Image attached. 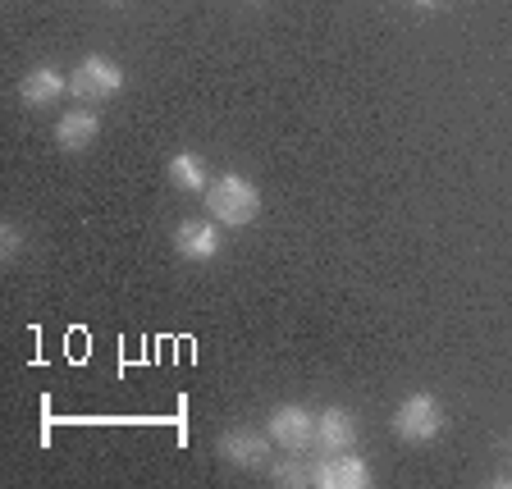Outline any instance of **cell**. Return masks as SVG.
Wrapping results in <instances>:
<instances>
[{
    "label": "cell",
    "instance_id": "cell-2",
    "mask_svg": "<svg viewBox=\"0 0 512 489\" xmlns=\"http://www.w3.org/2000/svg\"><path fill=\"white\" fill-rule=\"evenodd\" d=\"M439 430H444V407H439L435 394H407L403 403H398L394 412V435L403 439V444H430V439H439Z\"/></svg>",
    "mask_w": 512,
    "mask_h": 489
},
{
    "label": "cell",
    "instance_id": "cell-7",
    "mask_svg": "<svg viewBox=\"0 0 512 489\" xmlns=\"http://www.w3.org/2000/svg\"><path fill=\"white\" fill-rule=\"evenodd\" d=\"M357 444V416L348 407H325L316 416V448L320 453H348Z\"/></svg>",
    "mask_w": 512,
    "mask_h": 489
},
{
    "label": "cell",
    "instance_id": "cell-10",
    "mask_svg": "<svg viewBox=\"0 0 512 489\" xmlns=\"http://www.w3.org/2000/svg\"><path fill=\"white\" fill-rule=\"evenodd\" d=\"M96 138H101V119L92 110H64L60 124H55V142L64 151H87Z\"/></svg>",
    "mask_w": 512,
    "mask_h": 489
},
{
    "label": "cell",
    "instance_id": "cell-13",
    "mask_svg": "<svg viewBox=\"0 0 512 489\" xmlns=\"http://www.w3.org/2000/svg\"><path fill=\"white\" fill-rule=\"evenodd\" d=\"M19 247H23L19 224H5V229H0V252H5V261H14V256H19Z\"/></svg>",
    "mask_w": 512,
    "mask_h": 489
},
{
    "label": "cell",
    "instance_id": "cell-9",
    "mask_svg": "<svg viewBox=\"0 0 512 489\" xmlns=\"http://www.w3.org/2000/svg\"><path fill=\"white\" fill-rule=\"evenodd\" d=\"M64 74L60 69H51V64H42V69H28V74L19 78V101L32 110H42V106H55L64 96Z\"/></svg>",
    "mask_w": 512,
    "mask_h": 489
},
{
    "label": "cell",
    "instance_id": "cell-12",
    "mask_svg": "<svg viewBox=\"0 0 512 489\" xmlns=\"http://www.w3.org/2000/svg\"><path fill=\"white\" fill-rule=\"evenodd\" d=\"M270 480H275L279 489H293V485H311V467L298 458V453H288L284 462H275L270 467Z\"/></svg>",
    "mask_w": 512,
    "mask_h": 489
},
{
    "label": "cell",
    "instance_id": "cell-8",
    "mask_svg": "<svg viewBox=\"0 0 512 489\" xmlns=\"http://www.w3.org/2000/svg\"><path fill=\"white\" fill-rule=\"evenodd\" d=\"M174 252L188 261H211L220 252V224L215 220H179L174 229Z\"/></svg>",
    "mask_w": 512,
    "mask_h": 489
},
{
    "label": "cell",
    "instance_id": "cell-5",
    "mask_svg": "<svg viewBox=\"0 0 512 489\" xmlns=\"http://www.w3.org/2000/svg\"><path fill=\"white\" fill-rule=\"evenodd\" d=\"M311 485L316 489H366L371 485V467H366L357 453H325V458L311 467Z\"/></svg>",
    "mask_w": 512,
    "mask_h": 489
},
{
    "label": "cell",
    "instance_id": "cell-6",
    "mask_svg": "<svg viewBox=\"0 0 512 489\" xmlns=\"http://www.w3.org/2000/svg\"><path fill=\"white\" fill-rule=\"evenodd\" d=\"M270 444L275 439L261 435V430H224L215 453H220L229 467H243V471H261L270 462Z\"/></svg>",
    "mask_w": 512,
    "mask_h": 489
},
{
    "label": "cell",
    "instance_id": "cell-14",
    "mask_svg": "<svg viewBox=\"0 0 512 489\" xmlns=\"http://www.w3.org/2000/svg\"><path fill=\"white\" fill-rule=\"evenodd\" d=\"M412 5H426V10H430V5H439V0H412Z\"/></svg>",
    "mask_w": 512,
    "mask_h": 489
},
{
    "label": "cell",
    "instance_id": "cell-3",
    "mask_svg": "<svg viewBox=\"0 0 512 489\" xmlns=\"http://www.w3.org/2000/svg\"><path fill=\"white\" fill-rule=\"evenodd\" d=\"M119 87H124V69H119L115 60H106V55L78 60L74 78H69V92H74V101H83V106H101V101L119 96Z\"/></svg>",
    "mask_w": 512,
    "mask_h": 489
},
{
    "label": "cell",
    "instance_id": "cell-1",
    "mask_svg": "<svg viewBox=\"0 0 512 489\" xmlns=\"http://www.w3.org/2000/svg\"><path fill=\"white\" fill-rule=\"evenodd\" d=\"M206 211H211L215 224H229V229H243L261 215V192L256 183H247L243 174H220L206 188Z\"/></svg>",
    "mask_w": 512,
    "mask_h": 489
},
{
    "label": "cell",
    "instance_id": "cell-4",
    "mask_svg": "<svg viewBox=\"0 0 512 489\" xmlns=\"http://www.w3.org/2000/svg\"><path fill=\"white\" fill-rule=\"evenodd\" d=\"M266 435L275 439L284 453H307V448H316V416L298 403L275 407L266 421Z\"/></svg>",
    "mask_w": 512,
    "mask_h": 489
},
{
    "label": "cell",
    "instance_id": "cell-11",
    "mask_svg": "<svg viewBox=\"0 0 512 489\" xmlns=\"http://www.w3.org/2000/svg\"><path fill=\"white\" fill-rule=\"evenodd\" d=\"M165 174H170V183L179 192H206L211 188V179H206V160L197 156V151H179V156H170Z\"/></svg>",
    "mask_w": 512,
    "mask_h": 489
},
{
    "label": "cell",
    "instance_id": "cell-15",
    "mask_svg": "<svg viewBox=\"0 0 512 489\" xmlns=\"http://www.w3.org/2000/svg\"><path fill=\"white\" fill-rule=\"evenodd\" d=\"M110 5H124V0H110Z\"/></svg>",
    "mask_w": 512,
    "mask_h": 489
}]
</instances>
